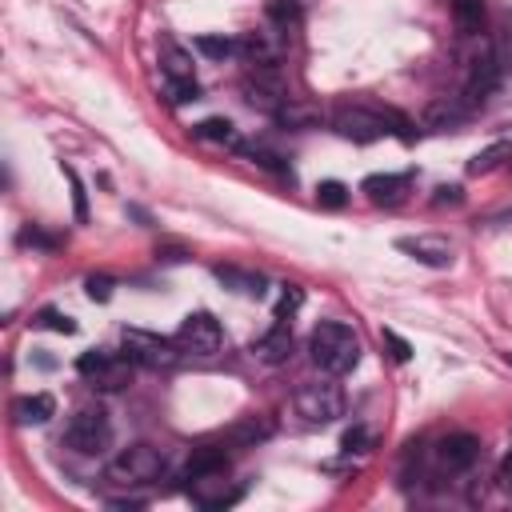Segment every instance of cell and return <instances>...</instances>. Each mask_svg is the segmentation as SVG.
<instances>
[{"label": "cell", "instance_id": "obj_1", "mask_svg": "<svg viewBox=\"0 0 512 512\" xmlns=\"http://www.w3.org/2000/svg\"><path fill=\"white\" fill-rule=\"evenodd\" d=\"M332 128L344 136V140H356V144H372V140H380V136H388V132H396V136H412L408 132V120L400 116V112H392V108H376V104H340L336 112H332Z\"/></svg>", "mask_w": 512, "mask_h": 512}, {"label": "cell", "instance_id": "obj_2", "mask_svg": "<svg viewBox=\"0 0 512 512\" xmlns=\"http://www.w3.org/2000/svg\"><path fill=\"white\" fill-rule=\"evenodd\" d=\"M308 352H312V364L328 376H344L360 364V340L340 320H320L308 336Z\"/></svg>", "mask_w": 512, "mask_h": 512}, {"label": "cell", "instance_id": "obj_3", "mask_svg": "<svg viewBox=\"0 0 512 512\" xmlns=\"http://www.w3.org/2000/svg\"><path fill=\"white\" fill-rule=\"evenodd\" d=\"M132 368H136V360H132L128 352H116V348H88V352H80V360H76V372H80L92 388H100V392H120V388H128V384H132Z\"/></svg>", "mask_w": 512, "mask_h": 512}, {"label": "cell", "instance_id": "obj_4", "mask_svg": "<svg viewBox=\"0 0 512 512\" xmlns=\"http://www.w3.org/2000/svg\"><path fill=\"white\" fill-rule=\"evenodd\" d=\"M64 444H68L72 452H80V456H100V452H108V444H112V420H108V412H104L100 404L76 408V412L68 416V424H64Z\"/></svg>", "mask_w": 512, "mask_h": 512}, {"label": "cell", "instance_id": "obj_5", "mask_svg": "<svg viewBox=\"0 0 512 512\" xmlns=\"http://www.w3.org/2000/svg\"><path fill=\"white\" fill-rule=\"evenodd\" d=\"M124 352L136 360V368H148V372H172L180 364V344L160 336V332H144V328H124L120 336Z\"/></svg>", "mask_w": 512, "mask_h": 512}, {"label": "cell", "instance_id": "obj_6", "mask_svg": "<svg viewBox=\"0 0 512 512\" xmlns=\"http://www.w3.org/2000/svg\"><path fill=\"white\" fill-rule=\"evenodd\" d=\"M164 468H168V456L156 444H128L120 456H112L108 480H116L124 488L128 484H152V480L164 476Z\"/></svg>", "mask_w": 512, "mask_h": 512}, {"label": "cell", "instance_id": "obj_7", "mask_svg": "<svg viewBox=\"0 0 512 512\" xmlns=\"http://www.w3.org/2000/svg\"><path fill=\"white\" fill-rule=\"evenodd\" d=\"M292 408L308 420V424H332L344 416V388L332 380H308L296 388Z\"/></svg>", "mask_w": 512, "mask_h": 512}, {"label": "cell", "instance_id": "obj_8", "mask_svg": "<svg viewBox=\"0 0 512 512\" xmlns=\"http://www.w3.org/2000/svg\"><path fill=\"white\" fill-rule=\"evenodd\" d=\"M240 92H244V100H248L252 108H260V112H268V116H276L280 104L288 100V84H284V76H280L276 64H252L248 76L240 80Z\"/></svg>", "mask_w": 512, "mask_h": 512}, {"label": "cell", "instance_id": "obj_9", "mask_svg": "<svg viewBox=\"0 0 512 512\" xmlns=\"http://www.w3.org/2000/svg\"><path fill=\"white\" fill-rule=\"evenodd\" d=\"M172 340L180 344L184 356H216L220 344H224V332H220L212 312H188Z\"/></svg>", "mask_w": 512, "mask_h": 512}, {"label": "cell", "instance_id": "obj_10", "mask_svg": "<svg viewBox=\"0 0 512 512\" xmlns=\"http://www.w3.org/2000/svg\"><path fill=\"white\" fill-rule=\"evenodd\" d=\"M188 496H192L196 508L220 512V508H228V504L240 500V488H232V484L224 480V472H212V476H192V480H188Z\"/></svg>", "mask_w": 512, "mask_h": 512}, {"label": "cell", "instance_id": "obj_11", "mask_svg": "<svg viewBox=\"0 0 512 512\" xmlns=\"http://www.w3.org/2000/svg\"><path fill=\"white\" fill-rule=\"evenodd\" d=\"M480 460V440L468 432H452L436 444V464L440 472H468Z\"/></svg>", "mask_w": 512, "mask_h": 512}, {"label": "cell", "instance_id": "obj_12", "mask_svg": "<svg viewBox=\"0 0 512 512\" xmlns=\"http://www.w3.org/2000/svg\"><path fill=\"white\" fill-rule=\"evenodd\" d=\"M496 84H500V60H496V52H492V48H484V52L472 60V68H468L464 100L476 108L480 100H488V96L496 92Z\"/></svg>", "mask_w": 512, "mask_h": 512}, {"label": "cell", "instance_id": "obj_13", "mask_svg": "<svg viewBox=\"0 0 512 512\" xmlns=\"http://www.w3.org/2000/svg\"><path fill=\"white\" fill-rule=\"evenodd\" d=\"M280 28H260V32H244L236 40V56H244L248 64H276L280 60V48L284 40L276 36Z\"/></svg>", "mask_w": 512, "mask_h": 512}, {"label": "cell", "instance_id": "obj_14", "mask_svg": "<svg viewBox=\"0 0 512 512\" xmlns=\"http://www.w3.org/2000/svg\"><path fill=\"white\" fill-rule=\"evenodd\" d=\"M396 248L408 252L412 260L428 264V268H448L452 264V244L444 236H400Z\"/></svg>", "mask_w": 512, "mask_h": 512}, {"label": "cell", "instance_id": "obj_15", "mask_svg": "<svg viewBox=\"0 0 512 512\" xmlns=\"http://www.w3.org/2000/svg\"><path fill=\"white\" fill-rule=\"evenodd\" d=\"M468 112H472V104L464 100V96H436L428 108H424V128H436V132H444V128H460L464 120H468Z\"/></svg>", "mask_w": 512, "mask_h": 512}, {"label": "cell", "instance_id": "obj_16", "mask_svg": "<svg viewBox=\"0 0 512 512\" xmlns=\"http://www.w3.org/2000/svg\"><path fill=\"white\" fill-rule=\"evenodd\" d=\"M408 184H412L408 172H376V176H368V180L360 184V192H364L372 204H400L404 192H408Z\"/></svg>", "mask_w": 512, "mask_h": 512}, {"label": "cell", "instance_id": "obj_17", "mask_svg": "<svg viewBox=\"0 0 512 512\" xmlns=\"http://www.w3.org/2000/svg\"><path fill=\"white\" fill-rule=\"evenodd\" d=\"M288 352H292V332H288V320H276L256 344H252V356L260 360V364H284L288 360Z\"/></svg>", "mask_w": 512, "mask_h": 512}, {"label": "cell", "instance_id": "obj_18", "mask_svg": "<svg viewBox=\"0 0 512 512\" xmlns=\"http://www.w3.org/2000/svg\"><path fill=\"white\" fill-rule=\"evenodd\" d=\"M212 472H228V452L220 444H200L192 448L188 464H184V480L192 476H212Z\"/></svg>", "mask_w": 512, "mask_h": 512}, {"label": "cell", "instance_id": "obj_19", "mask_svg": "<svg viewBox=\"0 0 512 512\" xmlns=\"http://www.w3.org/2000/svg\"><path fill=\"white\" fill-rule=\"evenodd\" d=\"M160 68H164V80H168V84L196 80V76H192V56H188L176 40H160Z\"/></svg>", "mask_w": 512, "mask_h": 512}, {"label": "cell", "instance_id": "obj_20", "mask_svg": "<svg viewBox=\"0 0 512 512\" xmlns=\"http://www.w3.org/2000/svg\"><path fill=\"white\" fill-rule=\"evenodd\" d=\"M52 412H56V400H52L48 392H32V396L12 400V416H16V424H48Z\"/></svg>", "mask_w": 512, "mask_h": 512}, {"label": "cell", "instance_id": "obj_21", "mask_svg": "<svg viewBox=\"0 0 512 512\" xmlns=\"http://www.w3.org/2000/svg\"><path fill=\"white\" fill-rule=\"evenodd\" d=\"M276 124H284V128H312V124H320V108L308 104V100L288 96L280 104V112H276Z\"/></svg>", "mask_w": 512, "mask_h": 512}, {"label": "cell", "instance_id": "obj_22", "mask_svg": "<svg viewBox=\"0 0 512 512\" xmlns=\"http://www.w3.org/2000/svg\"><path fill=\"white\" fill-rule=\"evenodd\" d=\"M192 136H196V140H208V144L240 148V136H236V128H232L228 120H220V116H208V120H200V124L192 128Z\"/></svg>", "mask_w": 512, "mask_h": 512}, {"label": "cell", "instance_id": "obj_23", "mask_svg": "<svg viewBox=\"0 0 512 512\" xmlns=\"http://www.w3.org/2000/svg\"><path fill=\"white\" fill-rule=\"evenodd\" d=\"M216 280L232 292H244V296H264V276L260 272H240V268H216Z\"/></svg>", "mask_w": 512, "mask_h": 512}, {"label": "cell", "instance_id": "obj_24", "mask_svg": "<svg viewBox=\"0 0 512 512\" xmlns=\"http://www.w3.org/2000/svg\"><path fill=\"white\" fill-rule=\"evenodd\" d=\"M452 16H456V28L464 36H476L484 28V4L480 0H452Z\"/></svg>", "mask_w": 512, "mask_h": 512}, {"label": "cell", "instance_id": "obj_25", "mask_svg": "<svg viewBox=\"0 0 512 512\" xmlns=\"http://www.w3.org/2000/svg\"><path fill=\"white\" fill-rule=\"evenodd\" d=\"M500 160H512V144H508V140H500V144H492V148L476 152V156L468 160V172H472V176H480V172H492Z\"/></svg>", "mask_w": 512, "mask_h": 512}, {"label": "cell", "instance_id": "obj_26", "mask_svg": "<svg viewBox=\"0 0 512 512\" xmlns=\"http://www.w3.org/2000/svg\"><path fill=\"white\" fill-rule=\"evenodd\" d=\"M264 436H272V424L260 420V416H244V420L228 432V440H236V444H256V440H264Z\"/></svg>", "mask_w": 512, "mask_h": 512}, {"label": "cell", "instance_id": "obj_27", "mask_svg": "<svg viewBox=\"0 0 512 512\" xmlns=\"http://www.w3.org/2000/svg\"><path fill=\"white\" fill-rule=\"evenodd\" d=\"M268 20H272L280 32H288L292 24H300V4H296V0H268Z\"/></svg>", "mask_w": 512, "mask_h": 512}, {"label": "cell", "instance_id": "obj_28", "mask_svg": "<svg viewBox=\"0 0 512 512\" xmlns=\"http://www.w3.org/2000/svg\"><path fill=\"white\" fill-rule=\"evenodd\" d=\"M196 52L208 56V60H224V56H236V40H228V36H196Z\"/></svg>", "mask_w": 512, "mask_h": 512}, {"label": "cell", "instance_id": "obj_29", "mask_svg": "<svg viewBox=\"0 0 512 512\" xmlns=\"http://www.w3.org/2000/svg\"><path fill=\"white\" fill-rule=\"evenodd\" d=\"M316 204H324V208H344V204H348V188H344L340 180H320V184H316Z\"/></svg>", "mask_w": 512, "mask_h": 512}, {"label": "cell", "instance_id": "obj_30", "mask_svg": "<svg viewBox=\"0 0 512 512\" xmlns=\"http://www.w3.org/2000/svg\"><path fill=\"white\" fill-rule=\"evenodd\" d=\"M32 324H36V328H52V332H64V336H72V332H76V320H72V316H64V312H56V308H40Z\"/></svg>", "mask_w": 512, "mask_h": 512}, {"label": "cell", "instance_id": "obj_31", "mask_svg": "<svg viewBox=\"0 0 512 512\" xmlns=\"http://www.w3.org/2000/svg\"><path fill=\"white\" fill-rule=\"evenodd\" d=\"M248 152V160L252 164H260V168H272V172H288V164H284V156H276V152H268V148H244Z\"/></svg>", "mask_w": 512, "mask_h": 512}, {"label": "cell", "instance_id": "obj_32", "mask_svg": "<svg viewBox=\"0 0 512 512\" xmlns=\"http://www.w3.org/2000/svg\"><path fill=\"white\" fill-rule=\"evenodd\" d=\"M380 340L388 344V352H392V360H396V364H404V360L412 356V344H408L404 336H396L392 328H384V332H380Z\"/></svg>", "mask_w": 512, "mask_h": 512}, {"label": "cell", "instance_id": "obj_33", "mask_svg": "<svg viewBox=\"0 0 512 512\" xmlns=\"http://www.w3.org/2000/svg\"><path fill=\"white\" fill-rule=\"evenodd\" d=\"M168 96H172V104H188V100H200V84H196V80H180V84H168Z\"/></svg>", "mask_w": 512, "mask_h": 512}, {"label": "cell", "instance_id": "obj_34", "mask_svg": "<svg viewBox=\"0 0 512 512\" xmlns=\"http://www.w3.org/2000/svg\"><path fill=\"white\" fill-rule=\"evenodd\" d=\"M20 244H32V248H56V236H48V232H40L36 224H28V228L20 232Z\"/></svg>", "mask_w": 512, "mask_h": 512}, {"label": "cell", "instance_id": "obj_35", "mask_svg": "<svg viewBox=\"0 0 512 512\" xmlns=\"http://www.w3.org/2000/svg\"><path fill=\"white\" fill-rule=\"evenodd\" d=\"M300 300H304V292H300V288H292V284H288V292H284V296H280V308H276V320H288V316H292V312H296V308H300Z\"/></svg>", "mask_w": 512, "mask_h": 512}, {"label": "cell", "instance_id": "obj_36", "mask_svg": "<svg viewBox=\"0 0 512 512\" xmlns=\"http://www.w3.org/2000/svg\"><path fill=\"white\" fill-rule=\"evenodd\" d=\"M64 176L72 180V200H76V220H84V216H88V204H84V184H80V176H76L72 168H64Z\"/></svg>", "mask_w": 512, "mask_h": 512}, {"label": "cell", "instance_id": "obj_37", "mask_svg": "<svg viewBox=\"0 0 512 512\" xmlns=\"http://www.w3.org/2000/svg\"><path fill=\"white\" fill-rule=\"evenodd\" d=\"M84 288H88L92 300H108V296H112V276H88Z\"/></svg>", "mask_w": 512, "mask_h": 512}, {"label": "cell", "instance_id": "obj_38", "mask_svg": "<svg viewBox=\"0 0 512 512\" xmlns=\"http://www.w3.org/2000/svg\"><path fill=\"white\" fill-rule=\"evenodd\" d=\"M496 484H500V492L504 496H512V452L500 460V472H496Z\"/></svg>", "mask_w": 512, "mask_h": 512}, {"label": "cell", "instance_id": "obj_39", "mask_svg": "<svg viewBox=\"0 0 512 512\" xmlns=\"http://www.w3.org/2000/svg\"><path fill=\"white\" fill-rule=\"evenodd\" d=\"M364 444H368V432H364V428H352V432L344 436V452H364Z\"/></svg>", "mask_w": 512, "mask_h": 512}, {"label": "cell", "instance_id": "obj_40", "mask_svg": "<svg viewBox=\"0 0 512 512\" xmlns=\"http://www.w3.org/2000/svg\"><path fill=\"white\" fill-rule=\"evenodd\" d=\"M436 204H460V188H456V184H452V188H448V184L436 188Z\"/></svg>", "mask_w": 512, "mask_h": 512}, {"label": "cell", "instance_id": "obj_41", "mask_svg": "<svg viewBox=\"0 0 512 512\" xmlns=\"http://www.w3.org/2000/svg\"><path fill=\"white\" fill-rule=\"evenodd\" d=\"M508 360H512V356H508Z\"/></svg>", "mask_w": 512, "mask_h": 512}]
</instances>
